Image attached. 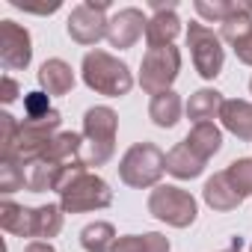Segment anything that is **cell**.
<instances>
[{
    "instance_id": "obj_32",
    "label": "cell",
    "mask_w": 252,
    "mask_h": 252,
    "mask_svg": "<svg viewBox=\"0 0 252 252\" xmlns=\"http://www.w3.org/2000/svg\"><path fill=\"white\" fill-rule=\"evenodd\" d=\"M234 48V57L243 63V65H252V36H246V39H240L237 45H231Z\"/></svg>"
},
{
    "instance_id": "obj_17",
    "label": "cell",
    "mask_w": 252,
    "mask_h": 252,
    "mask_svg": "<svg viewBox=\"0 0 252 252\" xmlns=\"http://www.w3.org/2000/svg\"><path fill=\"white\" fill-rule=\"evenodd\" d=\"M80 149H83V137H80V134H74V131H60V134L51 140L45 158L54 160V163H60V166H83V163H80Z\"/></svg>"
},
{
    "instance_id": "obj_31",
    "label": "cell",
    "mask_w": 252,
    "mask_h": 252,
    "mask_svg": "<svg viewBox=\"0 0 252 252\" xmlns=\"http://www.w3.org/2000/svg\"><path fill=\"white\" fill-rule=\"evenodd\" d=\"M12 6L24 9V12H36V15H51L60 9V0H51V3H24V0H12Z\"/></svg>"
},
{
    "instance_id": "obj_25",
    "label": "cell",
    "mask_w": 252,
    "mask_h": 252,
    "mask_svg": "<svg viewBox=\"0 0 252 252\" xmlns=\"http://www.w3.org/2000/svg\"><path fill=\"white\" fill-rule=\"evenodd\" d=\"M252 36V15L246 12L243 3H237V9L222 21V30H220V39H225L228 45H237L240 39Z\"/></svg>"
},
{
    "instance_id": "obj_20",
    "label": "cell",
    "mask_w": 252,
    "mask_h": 252,
    "mask_svg": "<svg viewBox=\"0 0 252 252\" xmlns=\"http://www.w3.org/2000/svg\"><path fill=\"white\" fill-rule=\"evenodd\" d=\"M205 163L222 149V131L217 128L214 122H205V125H193V131L187 134V140H184Z\"/></svg>"
},
{
    "instance_id": "obj_15",
    "label": "cell",
    "mask_w": 252,
    "mask_h": 252,
    "mask_svg": "<svg viewBox=\"0 0 252 252\" xmlns=\"http://www.w3.org/2000/svg\"><path fill=\"white\" fill-rule=\"evenodd\" d=\"M202 169H205V160L187 143H178V146L169 149V155H166V172L169 175H175L181 181H190V178L202 175Z\"/></svg>"
},
{
    "instance_id": "obj_16",
    "label": "cell",
    "mask_w": 252,
    "mask_h": 252,
    "mask_svg": "<svg viewBox=\"0 0 252 252\" xmlns=\"http://www.w3.org/2000/svg\"><path fill=\"white\" fill-rule=\"evenodd\" d=\"M202 196H205V202H208L214 211H222V214H225V211H234V208L243 202V196L231 187V181L225 178V172H217L214 178H208Z\"/></svg>"
},
{
    "instance_id": "obj_10",
    "label": "cell",
    "mask_w": 252,
    "mask_h": 252,
    "mask_svg": "<svg viewBox=\"0 0 252 252\" xmlns=\"http://www.w3.org/2000/svg\"><path fill=\"white\" fill-rule=\"evenodd\" d=\"M146 24H149V18H146L140 9H134V6L119 9V12L110 18V24H107V42H110L113 48H119V51L134 48L137 39L146 33Z\"/></svg>"
},
{
    "instance_id": "obj_28",
    "label": "cell",
    "mask_w": 252,
    "mask_h": 252,
    "mask_svg": "<svg viewBox=\"0 0 252 252\" xmlns=\"http://www.w3.org/2000/svg\"><path fill=\"white\" fill-rule=\"evenodd\" d=\"M237 9V3H228V0H196V12L205 18V21H217V24H222L231 12Z\"/></svg>"
},
{
    "instance_id": "obj_12",
    "label": "cell",
    "mask_w": 252,
    "mask_h": 252,
    "mask_svg": "<svg viewBox=\"0 0 252 252\" xmlns=\"http://www.w3.org/2000/svg\"><path fill=\"white\" fill-rule=\"evenodd\" d=\"M220 119L228 134H234L243 143H252V104L249 101H240V98L225 101L220 110Z\"/></svg>"
},
{
    "instance_id": "obj_33",
    "label": "cell",
    "mask_w": 252,
    "mask_h": 252,
    "mask_svg": "<svg viewBox=\"0 0 252 252\" xmlns=\"http://www.w3.org/2000/svg\"><path fill=\"white\" fill-rule=\"evenodd\" d=\"M18 98V83L12 80V77H3V80H0V101H3V104H12Z\"/></svg>"
},
{
    "instance_id": "obj_23",
    "label": "cell",
    "mask_w": 252,
    "mask_h": 252,
    "mask_svg": "<svg viewBox=\"0 0 252 252\" xmlns=\"http://www.w3.org/2000/svg\"><path fill=\"white\" fill-rule=\"evenodd\" d=\"M116 228L110 222H89L83 231H80V246L86 252H113L116 246Z\"/></svg>"
},
{
    "instance_id": "obj_3",
    "label": "cell",
    "mask_w": 252,
    "mask_h": 252,
    "mask_svg": "<svg viewBox=\"0 0 252 252\" xmlns=\"http://www.w3.org/2000/svg\"><path fill=\"white\" fill-rule=\"evenodd\" d=\"M80 74H83V83L92 92L110 95V98L128 95L131 86H134V77H131L128 65H125L122 60H116L113 54H107V51H89L83 57Z\"/></svg>"
},
{
    "instance_id": "obj_35",
    "label": "cell",
    "mask_w": 252,
    "mask_h": 252,
    "mask_svg": "<svg viewBox=\"0 0 252 252\" xmlns=\"http://www.w3.org/2000/svg\"><path fill=\"white\" fill-rule=\"evenodd\" d=\"M222 252H243V243H240V237H234V240H231V246H228V249H222Z\"/></svg>"
},
{
    "instance_id": "obj_8",
    "label": "cell",
    "mask_w": 252,
    "mask_h": 252,
    "mask_svg": "<svg viewBox=\"0 0 252 252\" xmlns=\"http://www.w3.org/2000/svg\"><path fill=\"white\" fill-rule=\"evenodd\" d=\"M107 0H86V3H77L74 9H71V15H68V21H65V30H68V36H71V42H77V45H98L101 39H107V24H110V18L104 15L107 12Z\"/></svg>"
},
{
    "instance_id": "obj_19",
    "label": "cell",
    "mask_w": 252,
    "mask_h": 252,
    "mask_svg": "<svg viewBox=\"0 0 252 252\" xmlns=\"http://www.w3.org/2000/svg\"><path fill=\"white\" fill-rule=\"evenodd\" d=\"M65 166L48 160V158H39L33 163L24 166V178H27V190L30 193H45V190H57V181L63 175Z\"/></svg>"
},
{
    "instance_id": "obj_26",
    "label": "cell",
    "mask_w": 252,
    "mask_h": 252,
    "mask_svg": "<svg viewBox=\"0 0 252 252\" xmlns=\"http://www.w3.org/2000/svg\"><path fill=\"white\" fill-rule=\"evenodd\" d=\"M27 187V178H24V166L15 160V158H0V193H18Z\"/></svg>"
},
{
    "instance_id": "obj_29",
    "label": "cell",
    "mask_w": 252,
    "mask_h": 252,
    "mask_svg": "<svg viewBox=\"0 0 252 252\" xmlns=\"http://www.w3.org/2000/svg\"><path fill=\"white\" fill-rule=\"evenodd\" d=\"M18 128H21V122H15V116L0 113V158L12 155L15 140H18Z\"/></svg>"
},
{
    "instance_id": "obj_6",
    "label": "cell",
    "mask_w": 252,
    "mask_h": 252,
    "mask_svg": "<svg viewBox=\"0 0 252 252\" xmlns=\"http://www.w3.org/2000/svg\"><path fill=\"white\" fill-rule=\"evenodd\" d=\"M178 71H181V51L175 45L149 48L140 63V86L149 95L169 92L172 83L178 80Z\"/></svg>"
},
{
    "instance_id": "obj_5",
    "label": "cell",
    "mask_w": 252,
    "mask_h": 252,
    "mask_svg": "<svg viewBox=\"0 0 252 252\" xmlns=\"http://www.w3.org/2000/svg\"><path fill=\"white\" fill-rule=\"evenodd\" d=\"M149 214L172 228H187L196 222L199 205L187 190H181L175 184H158L149 193Z\"/></svg>"
},
{
    "instance_id": "obj_9",
    "label": "cell",
    "mask_w": 252,
    "mask_h": 252,
    "mask_svg": "<svg viewBox=\"0 0 252 252\" xmlns=\"http://www.w3.org/2000/svg\"><path fill=\"white\" fill-rule=\"evenodd\" d=\"M33 60L30 30L15 21H0V63L6 71H21Z\"/></svg>"
},
{
    "instance_id": "obj_38",
    "label": "cell",
    "mask_w": 252,
    "mask_h": 252,
    "mask_svg": "<svg viewBox=\"0 0 252 252\" xmlns=\"http://www.w3.org/2000/svg\"><path fill=\"white\" fill-rule=\"evenodd\" d=\"M249 252H252V246H249Z\"/></svg>"
},
{
    "instance_id": "obj_1",
    "label": "cell",
    "mask_w": 252,
    "mask_h": 252,
    "mask_svg": "<svg viewBox=\"0 0 252 252\" xmlns=\"http://www.w3.org/2000/svg\"><path fill=\"white\" fill-rule=\"evenodd\" d=\"M60 208L65 214H86V211H101L113 202V190L104 178L86 172V166H65L60 181Z\"/></svg>"
},
{
    "instance_id": "obj_18",
    "label": "cell",
    "mask_w": 252,
    "mask_h": 252,
    "mask_svg": "<svg viewBox=\"0 0 252 252\" xmlns=\"http://www.w3.org/2000/svg\"><path fill=\"white\" fill-rule=\"evenodd\" d=\"M222 104H225V98L217 89H199L190 95L184 110H187V119L193 125H205V122H214V116H220Z\"/></svg>"
},
{
    "instance_id": "obj_34",
    "label": "cell",
    "mask_w": 252,
    "mask_h": 252,
    "mask_svg": "<svg viewBox=\"0 0 252 252\" xmlns=\"http://www.w3.org/2000/svg\"><path fill=\"white\" fill-rule=\"evenodd\" d=\"M24 252H57L48 240H33V243H27V249Z\"/></svg>"
},
{
    "instance_id": "obj_2",
    "label": "cell",
    "mask_w": 252,
    "mask_h": 252,
    "mask_svg": "<svg viewBox=\"0 0 252 252\" xmlns=\"http://www.w3.org/2000/svg\"><path fill=\"white\" fill-rule=\"evenodd\" d=\"M119 131V116L110 107H89L83 116V166H104L113 158V143Z\"/></svg>"
},
{
    "instance_id": "obj_11",
    "label": "cell",
    "mask_w": 252,
    "mask_h": 252,
    "mask_svg": "<svg viewBox=\"0 0 252 252\" xmlns=\"http://www.w3.org/2000/svg\"><path fill=\"white\" fill-rule=\"evenodd\" d=\"M152 9H155V15L146 24V42H149V48L172 45L175 36L181 33V21L175 15V3H155Z\"/></svg>"
},
{
    "instance_id": "obj_4",
    "label": "cell",
    "mask_w": 252,
    "mask_h": 252,
    "mask_svg": "<svg viewBox=\"0 0 252 252\" xmlns=\"http://www.w3.org/2000/svg\"><path fill=\"white\" fill-rule=\"evenodd\" d=\"M163 172H166V155L155 143H137L119 160V178L137 190L155 187Z\"/></svg>"
},
{
    "instance_id": "obj_36",
    "label": "cell",
    "mask_w": 252,
    "mask_h": 252,
    "mask_svg": "<svg viewBox=\"0 0 252 252\" xmlns=\"http://www.w3.org/2000/svg\"><path fill=\"white\" fill-rule=\"evenodd\" d=\"M243 6H246V12H249V15H252V3H243Z\"/></svg>"
},
{
    "instance_id": "obj_14",
    "label": "cell",
    "mask_w": 252,
    "mask_h": 252,
    "mask_svg": "<svg viewBox=\"0 0 252 252\" xmlns=\"http://www.w3.org/2000/svg\"><path fill=\"white\" fill-rule=\"evenodd\" d=\"M0 225L15 237H33L36 228V208H24L15 202H0Z\"/></svg>"
},
{
    "instance_id": "obj_22",
    "label": "cell",
    "mask_w": 252,
    "mask_h": 252,
    "mask_svg": "<svg viewBox=\"0 0 252 252\" xmlns=\"http://www.w3.org/2000/svg\"><path fill=\"white\" fill-rule=\"evenodd\" d=\"M113 252H169V240L158 231H146V234H125L116 240Z\"/></svg>"
},
{
    "instance_id": "obj_30",
    "label": "cell",
    "mask_w": 252,
    "mask_h": 252,
    "mask_svg": "<svg viewBox=\"0 0 252 252\" xmlns=\"http://www.w3.org/2000/svg\"><path fill=\"white\" fill-rule=\"evenodd\" d=\"M48 98H51V95L42 92V89H39V92H27V95H24V113H27V119H45V116L54 110V107L48 104Z\"/></svg>"
},
{
    "instance_id": "obj_27",
    "label": "cell",
    "mask_w": 252,
    "mask_h": 252,
    "mask_svg": "<svg viewBox=\"0 0 252 252\" xmlns=\"http://www.w3.org/2000/svg\"><path fill=\"white\" fill-rule=\"evenodd\" d=\"M225 178L231 181V187H234L243 199L252 196V158H240V160L228 163Z\"/></svg>"
},
{
    "instance_id": "obj_37",
    "label": "cell",
    "mask_w": 252,
    "mask_h": 252,
    "mask_svg": "<svg viewBox=\"0 0 252 252\" xmlns=\"http://www.w3.org/2000/svg\"><path fill=\"white\" fill-rule=\"evenodd\" d=\"M249 92H252V80H249Z\"/></svg>"
},
{
    "instance_id": "obj_7",
    "label": "cell",
    "mask_w": 252,
    "mask_h": 252,
    "mask_svg": "<svg viewBox=\"0 0 252 252\" xmlns=\"http://www.w3.org/2000/svg\"><path fill=\"white\" fill-rule=\"evenodd\" d=\"M187 48H190V57H193L196 71H199L205 80H214V77L222 71V63H225L222 39H220L211 27H205V24H190V27H187Z\"/></svg>"
},
{
    "instance_id": "obj_13",
    "label": "cell",
    "mask_w": 252,
    "mask_h": 252,
    "mask_svg": "<svg viewBox=\"0 0 252 252\" xmlns=\"http://www.w3.org/2000/svg\"><path fill=\"white\" fill-rule=\"evenodd\" d=\"M39 86L48 95H68L74 89V71L65 60H45L39 68Z\"/></svg>"
},
{
    "instance_id": "obj_21",
    "label": "cell",
    "mask_w": 252,
    "mask_h": 252,
    "mask_svg": "<svg viewBox=\"0 0 252 252\" xmlns=\"http://www.w3.org/2000/svg\"><path fill=\"white\" fill-rule=\"evenodd\" d=\"M181 98L169 89V92H158L152 95V104H149V119L158 125V128H172V125L181 119Z\"/></svg>"
},
{
    "instance_id": "obj_24",
    "label": "cell",
    "mask_w": 252,
    "mask_h": 252,
    "mask_svg": "<svg viewBox=\"0 0 252 252\" xmlns=\"http://www.w3.org/2000/svg\"><path fill=\"white\" fill-rule=\"evenodd\" d=\"M63 214H65V211H63L60 205H42V208H36V228H33V237L51 243V237H57V234L63 231Z\"/></svg>"
}]
</instances>
